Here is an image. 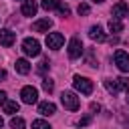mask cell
<instances>
[{
	"instance_id": "6da1fadb",
	"label": "cell",
	"mask_w": 129,
	"mask_h": 129,
	"mask_svg": "<svg viewBox=\"0 0 129 129\" xmlns=\"http://www.w3.org/2000/svg\"><path fill=\"white\" fill-rule=\"evenodd\" d=\"M105 89L111 93V95H117L119 91H127L129 89V81L127 79H123V77H119V79H107L105 81Z\"/></svg>"
},
{
	"instance_id": "7a4b0ae2",
	"label": "cell",
	"mask_w": 129,
	"mask_h": 129,
	"mask_svg": "<svg viewBox=\"0 0 129 129\" xmlns=\"http://www.w3.org/2000/svg\"><path fill=\"white\" fill-rule=\"evenodd\" d=\"M73 87H75L79 93H83V95H91V93H93V83H91L89 79L81 77V75H75V77H73Z\"/></svg>"
},
{
	"instance_id": "3957f363",
	"label": "cell",
	"mask_w": 129,
	"mask_h": 129,
	"mask_svg": "<svg viewBox=\"0 0 129 129\" xmlns=\"http://www.w3.org/2000/svg\"><path fill=\"white\" fill-rule=\"evenodd\" d=\"M60 103H62L64 109H69V111H77V109L81 107L79 97H77L75 93H71V91H62V95H60Z\"/></svg>"
},
{
	"instance_id": "277c9868",
	"label": "cell",
	"mask_w": 129,
	"mask_h": 129,
	"mask_svg": "<svg viewBox=\"0 0 129 129\" xmlns=\"http://www.w3.org/2000/svg\"><path fill=\"white\" fill-rule=\"evenodd\" d=\"M22 50L28 56H38L40 54V42L36 38H24L22 40Z\"/></svg>"
},
{
	"instance_id": "5b68a950",
	"label": "cell",
	"mask_w": 129,
	"mask_h": 129,
	"mask_svg": "<svg viewBox=\"0 0 129 129\" xmlns=\"http://www.w3.org/2000/svg\"><path fill=\"white\" fill-rule=\"evenodd\" d=\"M20 97H22V103L32 105V103H36V101H38V91H36L32 85H26V87H22Z\"/></svg>"
},
{
	"instance_id": "8992f818",
	"label": "cell",
	"mask_w": 129,
	"mask_h": 129,
	"mask_svg": "<svg viewBox=\"0 0 129 129\" xmlns=\"http://www.w3.org/2000/svg\"><path fill=\"white\" fill-rule=\"evenodd\" d=\"M83 54V42H81V38L79 36H73L71 40H69V58H79Z\"/></svg>"
},
{
	"instance_id": "52a82bcc",
	"label": "cell",
	"mask_w": 129,
	"mask_h": 129,
	"mask_svg": "<svg viewBox=\"0 0 129 129\" xmlns=\"http://www.w3.org/2000/svg\"><path fill=\"white\" fill-rule=\"evenodd\" d=\"M115 64L121 73H129V54L125 50H115Z\"/></svg>"
},
{
	"instance_id": "ba28073f",
	"label": "cell",
	"mask_w": 129,
	"mask_h": 129,
	"mask_svg": "<svg viewBox=\"0 0 129 129\" xmlns=\"http://www.w3.org/2000/svg\"><path fill=\"white\" fill-rule=\"evenodd\" d=\"M62 42H64V36H62L60 32H48V34H46V46H48V48L56 50V48L62 46Z\"/></svg>"
},
{
	"instance_id": "9c48e42d",
	"label": "cell",
	"mask_w": 129,
	"mask_h": 129,
	"mask_svg": "<svg viewBox=\"0 0 129 129\" xmlns=\"http://www.w3.org/2000/svg\"><path fill=\"white\" fill-rule=\"evenodd\" d=\"M14 40H16V36H14L12 30H8V28H2L0 30V44L2 46H12Z\"/></svg>"
},
{
	"instance_id": "30bf717a",
	"label": "cell",
	"mask_w": 129,
	"mask_h": 129,
	"mask_svg": "<svg viewBox=\"0 0 129 129\" xmlns=\"http://www.w3.org/2000/svg\"><path fill=\"white\" fill-rule=\"evenodd\" d=\"M50 26H52V20L50 18H40V20L32 22V30L34 32H48Z\"/></svg>"
},
{
	"instance_id": "8fae6325",
	"label": "cell",
	"mask_w": 129,
	"mask_h": 129,
	"mask_svg": "<svg viewBox=\"0 0 129 129\" xmlns=\"http://www.w3.org/2000/svg\"><path fill=\"white\" fill-rule=\"evenodd\" d=\"M127 12H129V8H127V4L125 2H117L113 8H111V14H113V18H123V16H127Z\"/></svg>"
},
{
	"instance_id": "7c38bea8",
	"label": "cell",
	"mask_w": 129,
	"mask_h": 129,
	"mask_svg": "<svg viewBox=\"0 0 129 129\" xmlns=\"http://www.w3.org/2000/svg\"><path fill=\"white\" fill-rule=\"evenodd\" d=\"M38 113H40V115H44V117L54 115V113H56V105H54V103H50V101H42V103L38 105Z\"/></svg>"
},
{
	"instance_id": "4fadbf2b",
	"label": "cell",
	"mask_w": 129,
	"mask_h": 129,
	"mask_svg": "<svg viewBox=\"0 0 129 129\" xmlns=\"http://www.w3.org/2000/svg\"><path fill=\"white\" fill-rule=\"evenodd\" d=\"M89 36H91L93 40H97V42H105V40H107V36H105V32H103V28H101L99 24H97V26H91Z\"/></svg>"
},
{
	"instance_id": "5bb4252c",
	"label": "cell",
	"mask_w": 129,
	"mask_h": 129,
	"mask_svg": "<svg viewBox=\"0 0 129 129\" xmlns=\"http://www.w3.org/2000/svg\"><path fill=\"white\" fill-rule=\"evenodd\" d=\"M36 10H38V6H36L34 0H24V4H22V14L24 16H34Z\"/></svg>"
},
{
	"instance_id": "9a60e30c",
	"label": "cell",
	"mask_w": 129,
	"mask_h": 129,
	"mask_svg": "<svg viewBox=\"0 0 129 129\" xmlns=\"http://www.w3.org/2000/svg\"><path fill=\"white\" fill-rule=\"evenodd\" d=\"M14 69H16V73H20V75H28V73H30V62H28L26 58H16Z\"/></svg>"
},
{
	"instance_id": "2e32d148",
	"label": "cell",
	"mask_w": 129,
	"mask_h": 129,
	"mask_svg": "<svg viewBox=\"0 0 129 129\" xmlns=\"http://www.w3.org/2000/svg\"><path fill=\"white\" fill-rule=\"evenodd\" d=\"M18 107H20V105H18L16 101H8V99L4 101V113H8V115L18 113Z\"/></svg>"
},
{
	"instance_id": "e0dca14e",
	"label": "cell",
	"mask_w": 129,
	"mask_h": 129,
	"mask_svg": "<svg viewBox=\"0 0 129 129\" xmlns=\"http://www.w3.org/2000/svg\"><path fill=\"white\" fill-rule=\"evenodd\" d=\"M109 30H111V32H121V30H123V22H121L119 18H111V20H109Z\"/></svg>"
},
{
	"instance_id": "ac0fdd59",
	"label": "cell",
	"mask_w": 129,
	"mask_h": 129,
	"mask_svg": "<svg viewBox=\"0 0 129 129\" xmlns=\"http://www.w3.org/2000/svg\"><path fill=\"white\" fill-rule=\"evenodd\" d=\"M40 6H42L44 10H54V8H58V6H60V2H58V0H42V2H40Z\"/></svg>"
},
{
	"instance_id": "d6986e66",
	"label": "cell",
	"mask_w": 129,
	"mask_h": 129,
	"mask_svg": "<svg viewBox=\"0 0 129 129\" xmlns=\"http://www.w3.org/2000/svg\"><path fill=\"white\" fill-rule=\"evenodd\" d=\"M24 125H26V123H24L22 117H12V119H10V127H12V129H24Z\"/></svg>"
},
{
	"instance_id": "ffe728a7",
	"label": "cell",
	"mask_w": 129,
	"mask_h": 129,
	"mask_svg": "<svg viewBox=\"0 0 129 129\" xmlns=\"http://www.w3.org/2000/svg\"><path fill=\"white\" fill-rule=\"evenodd\" d=\"M32 129H50V125L42 119H36V121H32Z\"/></svg>"
},
{
	"instance_id": "44dd1931",
	"label": "cell",
	"mask_w": 129,
	"mask_h": 129,
	"mask_svg": "<svg viewBox=\"0 0 129 129\" xmlns=\"http://www.w3.org/2000/svg\"><path fill=\"white\" fill-rule=\"evenodd\" d=\"M48 69H50V62H48V58H42V60H40V64H38V73H40V75H44Z\"/></svg>"
},
{
	"instance_id": "7402d4cb",
	"label": "cell",
	"mask_w": 129,
	"mask_h": 129,
	"mask_svg": "<svg viewBox=\"0 0 129 129\" xmlns=\"http://www.w3.org/2000/svg\"><path fill=\"white\" fill-rule=\"evenodd\" d=\"M42 89H44L46 93H50V91L54 89V83H52V79H44V81H42Z\"/></svg>"
},
{
	"instance_id": "603a6c76",
	"label": "cell",
	"mask_w": 129,
	"mask_h": 129,
	"mask_svg": "<svg viewBox=\"0 0 129 129\" xmlns=\"http://www.w3.org/2000/svg\"><path fill=\"white\" fill-rule=\"evenodd\" d=\"M89 10H91V8H89V4H79V8H77V12H79L81 16H87V14H89Z\"/></svg>"
},
{
	"instance_id": "cb8c5ba5",
	"label": "cell",
	"mask_w": 129,
	"mask_h": 129,
	"mask_svg": "<svg viewBox=\"0 0 129 129\" xmlns=\"http://www.w3.org/2000/svg\"><path fill=\"white\" fill-rule=\"evenodd\" d=\"M87 62H89V67H95L97 62H95V54H93V50H89V54H87Z\"/></svg>"
},
{
	"instance_id": "d4e9b609",
	"label": "cell",
	"mask_w": 129,
	"mask_h": 129,
	"mask_svg": "<svg viewBox=\"0 0 129 129\" xmlns=\"http://www.w3.org/2000/svg\"><path fill=\"white\" fill-rule=\"evenodd\" d=\"M89 123H91V115H87V117H83V119L79 121V127H87Z\"/></svg>"
},
{
	"instance_id": "484cf974",
	"label": "cell",
	"mask_w": 129,
	"mask_h": 129,
	"mask_svg": "<svg viewBox=\"0 0 129 129\" xmlns=\"http://www.w3.org/2000/svg\"><path fill=\"white\" fill-rule=\"evenodd\" d=\"M58 12H60V16H69L71 10H69V6H62V4H60V6H58Z\"/></svg>"
},
{
	"instance_id": "4316f807",
	"label": "cell",
	"mask_w": 129,
	"mask_h": 129,
	"mask_svg": "<svg viewBox=\"0 0 129 129\" xmlns=\"http://www.w3.org/2000/svg\"><path fill=\"white\" fill-rule=\"evenodd\" d=\"M4 101H6V93L0 91V105H4Z\"/></svg>"
},
{
	"instance_id": "83f0119b",
	"label": "cell",
	"mask_w": 129,
	"mask_h": 129,
	"mask_svg": "<svg viewBox=\"0 0 129 129\" xmlns=\"http://www.w3.org/2000/svg\"><path fill=\"white\" fill-rule=\"evenodd\" d=\"M99 109H101V107H99L97 103H91V111H99Z\"/></svg>"
},
{
	"instance_id": "f1b7e54d",
	"label": "cell",
	"mask_w": 129,
	"mask_h": 129,
	"mask_svg": "<svg viewBox=\"0 0 129 129\" xmlns=\"http://www.w3.org/2000/svg\"><path fill=\"white\" fill-rule=\"evenodd\" d=\"M4 79H6V71H2V69H0V81H4Z\"/></svg>"
},
{
	"instance_id": "f546056e",
	"label": "cell",
	"mask_w": 129,
	"mask_h": 129,
	"mask_svg": "<svg viewBox=\"0 0 129 129\" xmlns=\"http://www.w3.org/2000/svg\"><path fill=\"white\" fill-rule=\"evenodd\" d=\"M127 105H129V89H127Z\"/></svg>"
},
{
	"instance_id": "4dcf8cb0",
	"label": "cell",
	"mask_w": 129,
	"mask_h": 129,
	"mask_svg": "<svg viewBox=\"0 0 129 129\" xmlns=\"http://www.w3.org/2000/svg\"><path fill=\"white\" fill-rule=\"evenodd\" d=\"M2 125H4V121H2V117H0V129H2Z\"/></svg>"
},
{
	"instance_id": "1f68e13d",
	"label": "cell",
	"mask_w": 129,
	"mask_h": 129,
	"mask_svg": "<svg viewBox=\"0 0 129 129\" xmlns=\"http://www.w3.org/2000/svg\"><path fill=\"white\" fill-rule=\"evenodd\" d=\"M93 2H105V0H93Z\"/></svg>"
},
{
	"instance_id": "d6a6232c",
	"label": "cell",
	"mask_w": 129,
	"mask_h": 129,
	"mask_svg": "<svg viewBox=\"0 0 129 129\" xmlns=\"http://www.w3.org/2000/svg\"><path fill=\"white\" fill-rule=\"evenodd\" d=\"M127 16H129V12H127Z\"/></svg>"
},
{
	"instance_id": "836d02e7",
	"label": "cell",
	"mask_w": 129,
	"mask_h": 129,
	"mask_svg": "<svg viewBox=\"0 0 129 129\" xmlns=\"http://www.w3.org/2000/svg\"><path fill=\"white\" fill-rule=\"evenodd\" d=\"M22 2H24V0H22Z\"/></svg>"
}]
</instances>
